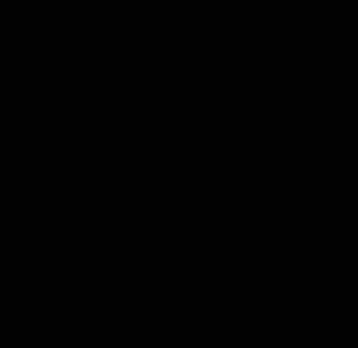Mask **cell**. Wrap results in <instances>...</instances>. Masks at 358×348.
<instances>
[]
</instances>
